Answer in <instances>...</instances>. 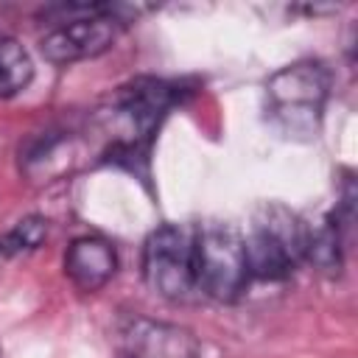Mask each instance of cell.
Returning a JSON list of instances; mask_svg holds the SVG:
<instances>
[{
	"label": "cell",
	"instance_id": "cell-1",
	"mask_svg": "<svg viewBox=\"0 0 358 358\" xmlns=\"http://www.w3.org/2000/svg\"><path fill=\"white\" fill-rule=\"evenodd\" d=\"M45 17H56L53 28L39 39V50L50 64H73L109 50L129 17H137L131 6L112 3H67L48 8Z\"/></svg>",
	"mask_w": 358,
	"mask_h": 358
},
{
	"label": "cell",
	"instance_id": "cell-2",
	"mask_svg": "<svg viewBox=\"0 0 358 358\" xmlns=\"http://www.w3.org/2000/svg\"><path fill=\"white\" fill-rule=\"evenodd\" d=\"M176 101H182V87L162 78H134L123 84L112 95L106 109V117L112 120V126H117V134L112 140V157L145 154L159 120Z\"/></svg>",
	"mask_w": 358,
	"mask_h": 358
},
{
	"label": "cell",
	"instance_id": "cell-3",
	"mask_svg": "<svg viewBox=\"0 0 358 358\" xmlns=\"http://www.w3.org/2000/svg\"><path fill=\"white\" fill-rule=\"evenodd\" d=\"M193 277L196 291L218 302H235L249 274L243 235L227 221H204L193 229Z\"/></svg>",
	"mask_w": 358,
	"mask_h": 358
},
{
	"label": "cell",
	"instance_id": "cell-4",
	"mask_svg": "<svg viewBox=\"0 0 358 358\" xmlns=\"http://www.w3.org/2000/svg\"><path fill=\"white\" fill-rule=\"evenodd\" d=\"M249 274L285 280L308 257V224L282 204H263L243 238Z\"/></svg>",
	"mask_w": 358,
	"mask_h": 358
},
{
	"label": "cell",
	"instance_id": "cell-5",
	"mask_svg": "<svg viewBox=\"0 0 358 358\" xmlns=\"http://www.w3.org/2000/svg\"><path fill=\"white\" fill-rule=\"evenodd\" d=\"M330 92V73L319 62H294L266 84L268 112L288 134H313Z\"/></svg>",
	"mask_w": 358,
	"mask_h": 358
},
{
	"label": "cell",
	"instance_id": "cell-6",
	"mask_svg": "<svg viewBox=\"0 0 358 358\" xmlns=\"http://www.w3.org/2000/svg\"><path fill=\"white\" fill-rule=\"evenodd\" d=\"M143 277L165 299H187L196 291L193 229L179 224L157 227L143 246Z\"/></svg>",
	"mask_w": 358,
	"mask_h": 358
},
{
	"label": "cell",
	"instance_id": "cell-7",
	"mask_svg": "<svg viewBox=\"0 0 358 358\" xmlns=\"http://www.w3.org/2000/svg\"><path fill=\"white\" fill-rule=\"evenodd\" d=\"M123 350L131 358H199V338L179 324L134 316L120 327Z\"/></svg>",
	"mask_w": 358,
	"mask_h": 358
},
{
	"label": "cell",
	"instance_id": "cell-8",
	"mask_svg": "<svg viewBox=\"0 0 358 358\" xmlns=\"http://www.w3.org/2000/svg\"><path fill=\"white\" fill-rule=\"evenodd\" d=\"M117 271L115 246L101 235H81L67 246L64 255V274L81 291L103 288L112 274Z\"/></svg>",
	"mask_w": 358,
	"mask_h": 358
},
{
	"label": "cell",
	"instance_id": "cell-9",
	"mask_svg": "<svg viewBox=\"0 0 358 358\" xmlns=\"http://www.w3.org/2000/svg\"><path fill=\"white\" fill-rule=\"evenodd\" d=\"M34 78V62L14 36H0V98L22 92Z\"/></svg>",
	"mask_w": 358,
	"mask_h": 358
},
{
	"label": "cell",
	"instance_id": "cell-10",
	"mask_svg": "<svg viewBox=\"0 0 358 358\" xmlns=\"http://www.w3.org/2000/svg\"><path fill=\"white\" fill-rule=\"evenodd\" d=\"M48 235V221L39 215H28L20 224H14V229H8L0 238V252L3 255H17V252H31L36 249Z\"/></svg>",
	"mask_w": 358,
	"mask_h": 358
}]
</instances>
